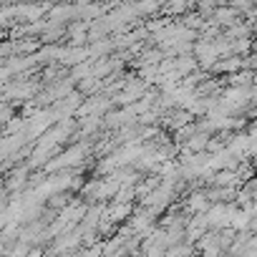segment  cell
Listing matches in <instances>:
<instances>
[{"label":"cell","instance_id":"1","mask_svg":"<svg viewBox=\"0 0 257 257\" xmlns=\"http://www.w3.org/2000/svg\"><path fill=\"white\" fill-rule=\"evenodd\" d=\"M207 209V194H192L187 199V212H202Z\"/></svg>","mask_w":257,"mask_h":257}]
</instances>
